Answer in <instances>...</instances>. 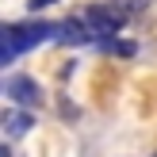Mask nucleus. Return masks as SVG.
Returning <instances> with one entry per match:
<instances>
[{"label": "nucleus", "mask_w": 157, "mask_h": 157, "mask_svg": "<svg viewBox=\"0 0 157 157\" xmlns=\"http://www.w3.org/2000/svg\"><path fill=\"white\" fill-rule=\"evenodd\" d=\"M104 54H111V58H134L138 46L130 42V38H104V42H96Z\"/></svg>", "instance_id": "6"}, {"label": "nucleus", "mask_w": 157, "mask_h": 157, "mask_svg": "<svg viewBox=\"0 0 157 157\" xmlns=\"http://www.w3.org/2000/svg\"><path fill=\"white\" fill-rule=\"evenodd\" d=\"M4 92H8V100H15V104H23V107H38L42 104V88H38V81H31V77H8Z\"/></svg>", "instance_id": "4"}, {"label": "nucleus", "mask_w": 157, "mask_h": 157, "mask_svg": "<svg viewBox=\"0 0 157 157\" xmlns=\"http://www.w3.org/2000/svg\"><path fill=\"white\" fill-rule=\"evenodd\" d=\"M31 127H35V115H31V107H12V111H4V138H8V142L23 138Z\"/></svg>", "instance_id": "5"}, {"label": "nucleus", "mask_w": 157, "mask_h": 157, "mask_svg": "<svg viewBox=\"0 0 157 157\" xmlns=\"http://www.w3.org/2000/svg\"><path fill=\"white\" fill-rule=\"evenodd\" d=\"M115 8H119V12H127V15H142L146 12V4H150V0H111Z\"/></svg>", "instance_id": "7"}, {"label": "nucleus", "mask_w": 157, "mask_h": 157, "mask_svg": "<svg viewBox=\"0 0 157 157\" xmlns=\"http://www.w3.org/2000/svg\"><path fill=\"white\" fill-rule=\"evenodd\" d=\"M46 4H58V0H31V8H46Z\"/></svg>", "instance_id": "8"}, {"label": "nucleus", "mask_w": 157, "mask_h": 157, "mask_svg": "<svg viewBox=\"0 0 157 157\" xmlns=\"http://www.w3.org/2000/svg\"><path fill=\"white\" fill-rule=\"evenodd\" d=\"M58 27H61V23H46V19H35V23H8V27H4V54H0V61L12 65L19 54L35 50L38 42L58 38Z\"/></svg>", "instance_id": "1"}, {"label": "nucleus", "mask_w": 157, "mask_h": 157, "mask_svg": "<svg viewBox=\"0 0 157 157\" xmlns=\"http://www.w3.org/2000/svg\"><path fill=\"white\" fill-rule=\"evenodd\" d=\"M84 19H88V27H92V35H96V42H104V38H115L123 31V23L130 19L127 12H119L115 4H88L84 8Z\"/></svg>", "instance_id": "2"}, {"label": "nucleus", "mask_w": 157, "mask_h": 157, "mask_svg": "<svg viewBox=\"0 0 157 157\" xmlns=\"http://www.w3.org/2000/svg\"><path fill=\"white\" fill-rule=\"evenodd\" d=\"M58 42H61V46H96V35H92L88 19L77 12V15H69V19H61V27H58Z\"/></svg>", "instance_id": "3"}]
</instances>
